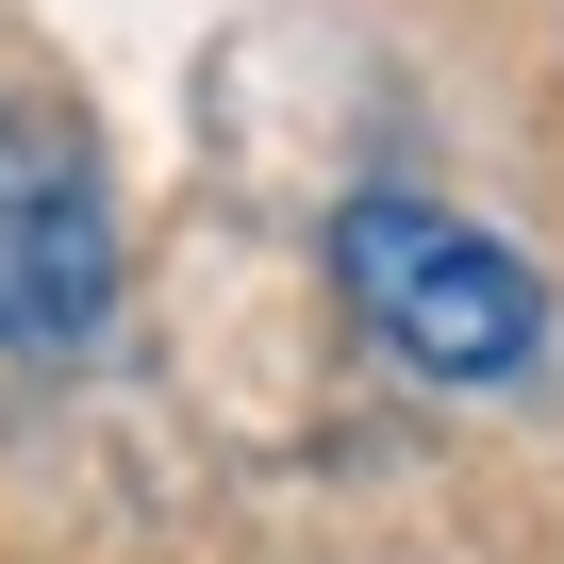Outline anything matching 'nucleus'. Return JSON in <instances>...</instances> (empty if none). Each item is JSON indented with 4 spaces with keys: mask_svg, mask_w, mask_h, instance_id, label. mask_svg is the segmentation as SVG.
Returning a JSON list of instances; mask_svg holds the SVG:
<instances>
[{
    "mask_svg": "<svg viewBox=\"0 0 564 564\" xmlns=\"http://www.w3.org/2000/svg\"><path fill=\"white\" fill-rule=\"evenodd\" d=\"M117 349V183L67 100H0V366Z\"/></svg>",
    "mask_w": 564,
    "mask_h": 564,
    "instance_id": "obj_2",
    "label": "nucleus"
},
{
    "mask_svg": "<svg viewBox=\"0 0 564 564\" xmlns=\"http://www.w3.org/2000/svg\"><path fill=\"white\" fill-rule=\"evenodd\" d=\"M316 265H333V300L366 316V349L415 366V382H448V399H498V382L547 366V282L481 216H448L432 183H349L316 216Z\"/></svg>",
    "mask_w": 564,
    "mask_h": 564,
    "instance_id": "obj_1",
    "label": "nucleus"
}]
</instances>
